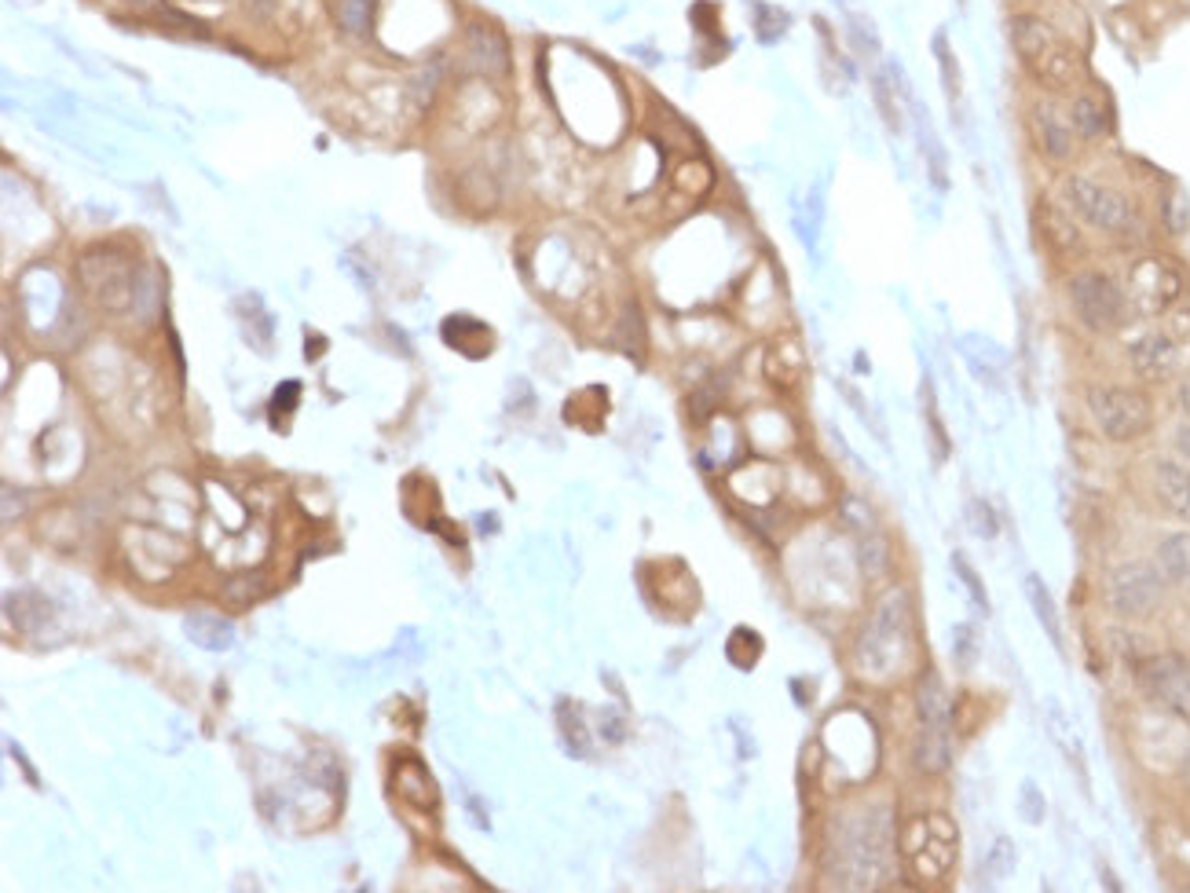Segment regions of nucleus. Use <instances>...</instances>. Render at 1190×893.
Listing matches in <instances>:
<instances>
[{
    "label": "nucleus",
    "mask_w": 1190,
    "mask_h": 893,
    "mask_svg": "<svg viewBox=\"0 0 1190 893\" xmlns=\"http://www.w3.org/2000/svg\"><path fill=\"white\" fill-rule=\"evenodd\" d=\"M909 648V594L894 586L872 608L865 630L857 637V667L865 678L879 681L898 670Z\"/></svg>",
    "instance_id": "obj_1"
},
{
    "label": "nucleus",
    "mask_w": 1190,
    "mask_h": 893,
    "mask_svg": "<svg viewBox=\"0 0 1190 893\" xmlns=\"http://www.w3.org/2000/svg\"><path fill=\"white\" fill-rule=\"evenodd\" d=\"M1066 301H1069L1074 319L1080 323V330L1091 337L1118 334L1132 319V304H1129V293H1124V282L1113 279L1110 271H1102V268H1077L1074 275L1066 279Z\"/></svg>",
    "instance_id": "obj_2"
},
{
    "label": "nucleus",
    "mask_w": 1190,
    "mask_h": 893,
    "mask_svg": "<svg viewBox=\"0 0 1190 893\" xmlns=\"http://www.w3.org/2000/svg\"><path fill=\"white\" fill-rule=\"evenodd\" d=\"M1063 202L1080 224L1107 238H1129L1140 227V210L1132 205L1129 194L1107 180L1091 177V172H1069L1063 183Z\"/></svg>",
    "instance_id": "obj_3"
},
{
    "label": "nucleus",
    "mask_w": 1190,
    "mask_h": 893,
    "mask_svg": "<svg viewBox=\"0 0 1190 893\" xmlns=\"http://www.w3.org/2000/svg\"><path fill=\"white\" fill-rule=\"evenodd\" d=\"M1124 293H1129L1132 315L1161 319V315H1168L1187 297L1183 268H1179L1172 257H1161V253L1135 257L1129 264V275H1124Z\"/></svg>",
    "instance_id": "obj_4"
},
{
    "label": "nucleus",
    "mask_w": 1190,
    "mask_h": 893,
    "mask_svg": "<svg viewBox=\"0 0 1190 893\" xmlns=\"http://www.w3.org/2000/svg\"><path fill=\"white\" fill-rule=\"evenodd\" d=\"M1088 414L1110 443H1132L1154 425L1150 396L1132 385H1110V381L1088 388Z\"/></svg>",
    "instance_id": "obj_5"
},
{
    "label": "nucleus",
    "mask_w": 1190,
    "mask_h": 893,
    "mask_svg": "<svg viewBox=\"0 0 1190 893\" xmlns=\"http://www.w3.org/2000/svg\"><path fill=\"white\" fill-rule=\"evenodd\" d=\"M901 857L920 882H942L956 864V824L945 813L912 816L901 832Z\"/></svg>",
    "instance_id": "obj_6"
},
{
    "label": "nucleus",
    "mask_w": 1190,
    "mask_h": 893,
    "mask_svg": "<svg viewBox=\"0 0 1190 893\" xmlns=\"http://www.w3.org/2000/svg\"><path fill=\"white\" fill-rule=\"evenodd\" d=\"M916 711H920V736H916V769L927 777L948 769V700L945 685L934 670H923L916 685Z\"/></svg>",
    "instance_id": "obj_7"
},
{
    "label": "nucleus",
    "mask_w": 1190,
    "mask_h": 893,
    "mask_svg": "<svg viewBox=\"0 0 1190 893\" xmlns=\"http://www.w3.org/2000/svg\"><path fill=\"white\" fill-rule=\"evenodd\" d=\"M1165 575L1157 564L1129 561L1107 575V608L1118 619H1150L1165 601Z\"/></svg>",
    "instance_id": "obj_8"
},
{
    "label": "nucleus",
    "mask_w": 1190,
    "mask_h": 893,
    "mask_svg": "<svg viewBox=\"0 0 1190 893\" xmlns=\"http://www.w3.org/2000/svg\"><path fill=\"white\" fill-rule=\"evenodd\" d=\"M1135 678L1157 707L1190 717V659H1183L1179 652H1157V656L1140 663Z\"/></svg>",
    "instance_id": "obj_9"
},
{
    "label": "nucleus",
    "mask_w": 1190,
    "mask_h": 893,
    "mask_svg": "<svg viewBox=\"0 0 1190 893\" xmlns=\"http://www.w3.org/2000/svg\"><path fill=\"white\" fill-rule=\"evenodd\" d=\"M1030 136L1033 147L1041 150V158L1052 161V166H1069L1077 158L1080 139L1074 133V125H1069L1066 106L1055 95H1044V100H1036L1030 106Z\"/></svg>",
    "instance_id": "obj_10"
},
{
    "label": "nucleus",
    "mask_w": 1190,
    "mask_h": 893,
    "mask_svg": "<svg viewBox=\"0 0 1190 893\" xmlns=\"http://www.w3.org/2000/svg\"><path fill=\"white\" fill-rule=\"evenodd\" d=\"M1129 366L1135 377L1146 381V385H1161V381L1172 377L1179 366V341L1165 330V326L1143 330L1129 344Z\"/></svg>",
    "instance_id": "obj_11"
},
{
    "label": "nucleus",
    "mask_w": 1190,
    "mask_h": 893,
    "mask_svg": "<svg viewBox=\"0 0 1190 893\" xmlns=\"http://www.w3.org/2000/svg\"><path fill=\"white\" fill-rule=\"evenodd\" d=\"M1025 74H1030L1047 95L1077 92L1080 81H1085V59H1080V52L1069 45L1066 37H1058L1030 63V67H1025Z\"/></svg>",
    "instance_id": "obj_12"
},
{
    "label": "nucleus",
    "mask_w": 1190,
    "mask_h": 893,
    "mask_svg": "<svg viewBox=\"0 0 1190 893\" xmlns=\"http://www.w3.org/2000/svg\"><path fill=\"white\" fill-rule=\"evenodd\" d=\"M1033 224H1036V235H1041V242L1047 246V253L1052 257H1077L1080 249H1085V238H1080V221L1074 213L1066 210V205H1055V202H1041L1033 213Z\"/></svg>",
    "instance_id": "obj_13"
},
{
    "label": "nucleus",
    "mask_w": 1190,
    "mask_h": 893,
    "mask_svg": "<svg viewBox=\"0 0 1190 893\" xmlns=\"http://www.w3.org/2000/svg\"><path fill=\"white\" fill-rule=\"evenodd\" d=\"M1008 37H1011V48H1014V56H1019V63L1030 67V63L1063 34H1058L1052 19H1044L1041 12H1014L1008 19Z\"/></svg>",
    "instance_id": "obj_14"
},
{
    "label": "nucleus",
    "mask_w": 1190,
    "mask_h": 893,
    "mask_svg": "<svg viewBox=\"0 0 1190 893\" xmlns=\"http://www.w3.org/2000/svg\"><path fill=\"white\" fill-rule=\"evenodd\" d=\"M1066 114H1069V125H1074V133L1080 144H1096V139H1102L1113 128V117H1110V106L1107 100H1102L1099 92L1091 89H1077L1069 92V103H1066Z\"/></svg>",
    "instance_id": "obj_15"
},
{
    "label": "nucleus",
    "mask_w": 1190,
    "mask_h": 893,
    "mask_svg": "<svg viewBox=\"0 0 1190 893\" xmlns=\"http://www.w3.org/2000/svg\"><path fill=\"white\" fill-rule=\"evenodd\" d=\"M92 257V253H89ZM103 257V279H85V286H89L96 297H100L106 308H125L128 301H133V260L122 257V253H106V249H100ZM96 260V257H92Z\"/></svg>",
    "instance_id": "obj_16"
},
{
    "label": "nucleus",
    "mask_w": 1190,
    "mask_h": 893,
    "mask_svg": "<svg viewBox=\"0 0 1190 893\" xmlns=\"http://www.w3.org/2000/svg\"><path fill=\"white\" fill-rule=\"evenodd\" d=\"M959 355H964L967 370L975 374V381H981L986 388H1000L1003 374H1008V355L997 341L981 334H964L959 337Z\"/></svg>",
    "instance_id": "obj_17"
},
{
    "label": "nucleus",
    "mask_w": 1190,
    "mask_h": 893,
    "mask_svg": "<svg viewBox=\"0 0 1190 893\" xmlns=\"http://www.w3.org/2000/svg\"><path fill=\"white\" fill-rule=\"evenodd\" d=\"M1154 495L1161 498V506L1172 517L1190 524V465L1179 462H1154Z\"/></svg>",
    "instance_id": "obj_18"
},
{
    "label": "nucleus",
    "mask_w": 1190,
    "mask_h": 893,
    "mask_svg": "<svg viewBox=\"0 0 1190 893\" xmlns=\"http://www.w3.org/2000/svg\"><path fill=\"white\" fill-rule=\"evenodd\" d=\"M1157 572L1165 575L1168 586L1190 590V531H1176L1157 542Z\"/></svg>",
    "instance_id": "obj_19"
},
{
    "label": "nucleus",
    "mask_w": 1190,
    "mask_h": 893,
    "mask_svg": "<svg viewBox=\"0 0 1190 893\" xmlns=\"http://www.w3.org/2000/svg\"><path fill=\"white\" fill-rule=\"evenodd\" d=\"M912 122H916V136H920V150H923V161H927V177H931V188L938 191H948V155L942 147V139H938V133L931 128V122H927V111L920 100H912Z\"/></svg>",
    "instance_id": "obj_20"
},
{
    "label": "nucleus",
    "mask_w": 1190,
    "mask_h": 893,
    "mask_svg": "<svg viewBox=\"0 0 1190 893\" xmlns=\"http://www.w3.org/2000/svg\"><path fill=\"white\" fill-rule=\"evenodd\" d=\"M469 56L484 74H506L509 70V48L506 37L495 26H473L469 30Z\"/></svg>",
    "instance_id": "obj_21"
},
{
    "label": "nucleus",
    "mask_w": 1190,
    "mask_h": 893,
    "mask_svg": "<svg viewBox=\"0 0 1190 893\" xmlns=\"http://www.w3.org/2000/svg\"><path fill=\"white\" fill-rule=\"evenodd\" d=\"M1022 586H1025V597H1030V608H1033L1036 623H1041V630L1047 634V641L1055 645V652H1063V623H1058V608H1055L1052 590H1047L1041 575H1033V572L1025 575Z\"/></svg>",
    "instance_id": "obj_22"
},
{
    "label": "nucleus",
    "mask_w": 1190,
    "mask_h": 893,
    "mask_svg": "<svg viewBox=\"0 0 1190 893\" xmlns=\"http://www.w3.org/2000/svg\"><path fill=\"white\" fill-rule=\"evenodd\" d=\"M931 52H934V59H938V74H942V89H945L948 111H953V122L959 125V89H964V78H959V63H956L953 41H948L945 30H934Z\"/></svg>",
    "instance_id": "obj_23"
},
{
    "label": "nucleus",
    "mask_w": 1190,
    "mask_h": 893,
    "mask_svg": "<svg viewBox=\"0 0 1190 893\" xmlns=\"http://www.w3.org/2000/svg\"><path fill=\"white\" fill-rule=\"evenodd\" d=\"M444 341L451 348H462L465 355L480 359V355H487V348H491V330L484 323L469 319V315H451V319L444 323Z\"/></svg>",
    "instance_id": "obj_24"
},
{
    "label": "nucleus",
    "mask_w": 1190,
    "mask_h": 893,
    "mask_svg": "<svg viewBox=\"0 0 1190 893\" xmlns=\"http://www.w3.org/2000/svg\"><path fill=\"white\" fill-rule=\"evenodd\" d=\"M872 103L879 106V117H883V125H887V133L901 136V128H905V122H901V117H905V95L894 89L887 70L872 74Z\"/></svg>",
    "instance_id": "obj_25"
},
{
    "label": "nucleus",
    "mask_w": 1190,
    "mask_h": 893,
    "mask_svg": "<svg viewBox=\"0 0 1190 893\" xmlns=\"http://www.w3.org/2000/svg\"><path fill=\"white\" fill-rule=\"evenodd\" d=\"M920 410H923V429H927L931 459H934V465H945L948 462V432L942 425V414H938V396H934L931 381H923V385H920Z\"/></svg>",
    "instance_id": "obj_26"
},
{
    "label": "nucleus",
    "mask_w": 1190,
    "mask_h": 893,
    "mask_svg": "<svg viewBox=\"0 0 1190 893\" xmlns=\"http://www.w3.org/2000/svg\"><path fill=\"white\" fill-rule=\"evenodd\" d=\"M748 8H751V26H755L759 45H777V41L788 34L792 15L784 12V8L770 4V0H751Z\"/></svg>",
    "instance_id": "obj_27"
},
{
    "label": "nucleus",
    "mask_w": 1190,
    "mask_h": 893,
    "mask_svg": "<svg viewBox=\"0 0 1190 893\" xmlns=\"http://www.w3.org/2000/svg\"><path fill=\"white\" fill-rule=\"evenodd\" d=\"M1011 871H1014V843L1008 835H1000L997 843L986 849V857H981L978 879H981V886H1000V882L1011 879Z\"/></svg>",
    "instance_id": "obj_28"
},
{
    "label": "nucleus",
    "mask_w": 1190,
    "mask_h": 893,
    "mask_svg": "<svg viewBox=\"0 0 1190 893\" xmlns=\"http://www.w3.org/2000/svg\"><path fill=\"white\" fill-rule=\"evenodd\" d=\"M188 634L199 641L202 648H232L235 626L224 623V619L210 615V612H194V615L188 619Z\"/></svg>",
    "instance_id": "obj_29"
},
{
    "label": "nucleus",
    "mask_w": 1190,
    "mask_h": 893,
    "mask_svg": "<svg viewBox=\"0 0 1190 893\" xmlns=\"http://www.w3.org/2000/svg\"><path fill=\"white\" fill-rule=\"evenodd\" d=\"M854 539H857V550H861V568H865L868 579H876V575L887 572V557H890V550H887V539H883L879 524H876V528H868V531H857Z\"/></svg>",
    "instance_id": "obj_30"
},
{
    "label": "nucleus",
    "mask_w": 1190,
    "mask_h": 893,
    "mask_svg": "<svg viewBox=\"0 0 1190 893\" xmlns=\"http://www.w3.org/2000/svg\"><path fill=\"white\" fill-rule=\"evenodd\" d=\"M1161 221L1168 227V235H1187L1190 231V194L1172 183L1161 199Z\"/></svg>",
    "instance_id": "obj_31"
},
{
    "label": "nucleus",
    "mask_w": 1190,
    "mask_h": 893,
    "mask_svg": "<svg viewBox=\"0 0 1190 893\" xmlns=\"http://www.w3.org/2000/svg\"><path fill=\"white\" fill-rule=\"evenodd\" d=\"M839 392H843V399H850V407H854L857 418L868 425V432L876 436V440H879L883 446H887V443H890V432H887V421H883L879 407H872V403H868L865 396H861V392H857L854 385H850V381H839Z\"/></svg>",
    "instance_id": "obj_32"
},
{
    "label": "nucleus",
    "mask_w": 1190,
    "mask_h": 893,
    "mask_svg": "<svg viewBox=\"0 0 1190 893\" xmlns=\"http://www.w3.org/2000/svg\"><path fill=\"white\" fill-rule=\"evenodd\" d=\"M846 41L850 48L857 52L861 59H876L879 56V34H876V23L865 15H846Z\"/></svg>",
    "instance_id": "obj_33"
},
{
    "label": "nucleus",
    "mask_w": 1190,
    "mask_h": 893,
    "mask_svg": "<svg viewBox=\"0 0 1190 893\" xmlns=\"http://www.w3.org/2000/svg\"><path fill=\"white\" fill-rule=\"evenodd\" d=\"M1047 728H1052L1055 744L1063 747L1066 755H1069V761H1074V766L1080 769V761H1085V755H1080V744H1077V736H1074V725H1069V717H1066L1063 707H1058V700L1047 703Z\"/></svg>",
    "instance_id": "obj_34"
},
{
    "label": "nucleus",
    "mask_w": 1190,
    "mask_h": 893,
    "mask_svg": "<svg viewBox=\"0 0 1190 893\" xmlns=\"http://www.w3.org/2000/svg\"><path fill=\"white\" fill-rule=\"evenodd\" d=\"M557 717H561V728H564V747L572 750V755H590V739H586V725H583V714L575 711L572 700H561V707H557Z\"/></svg>",
    "instance_id": "obj_35"
},
{
    "label": "nucleus",
    "mask_w": 1190,
    "mask_h": 893,
    "mask_svg": "<svg viewBox=\"0 0 1190 893\" xmlns=\"http://www.w3.org/2000/svg\"><path fill=\"white\" fill-rule=\"evenodd\" d=\"M953 572H956V579L967 586V597L975 601L978 612L989 615V594H986V586H981V575L975 572V564H970L964 553H953Z\"/></svg>",
    "instance_id": "obj_36"
},
{
    "label": "nucleus",
    "mask_w": 1190,
    "mask_h": 893,
    "mask_svg": "<svg viewBox=\"0 0 1190 893\" xmlns=\"http://www.w3.org/2000/svg\"><path fill=\"white\" fill-rule=\"evenodd\" d=\"M978 659V630L970 623H959L953 630V663L959 670H970Z\"/></svg>",
    "instance_id": "obj_37"
},
{
    "label": "nucleus",
    "mask_w": 1190,
    "mask_h": 893,
    "mask_svg": "<svg viewBox=\"0 0 1190 893\" xmlns=\"http://www.w3.org/2000/svg\"><path fill=\"white\" fill-rule=\"evenodd\" d=\"M1044 813H1047V802H1044L1041 788H1036L1033 780H1022V788H1019V816H1022L1025 824L1036 827V824H1044Z\"/></svg>",
    "instance_id": "obj_38"
},
{
    "label": "nucleus",
    "mask_w": 1190,
    "mask_h": 893,
    "mask_svg": "<svg viewBox=\"0 0 1190 893\" xmlns=\"http://www.w3.org/2000/svg\"><path fill=\"white\" fill-rule=\"evenodd\" d=\"M967 520L970 528H975L978 539H997V513H992V506L986 502V498H970L967 502Z\"/></svg>",
    "instance_id": "obj_39"
},
{
    "label": "nucleus",
    "mask_w": 1190,
    "mask_h": 893,
    "mask_svg": "<svg viewBox=\"0 0 1190 893\" xmlns=\"http://www.w3.org/2000/svg\"><path fill=\"white\" fill-rule=\"evenodd\" d=\"M301 399V385L298 381H282V385L276 388V396H271V425H282V418H290L293 407H298Z\"/></svg>",
    "instance_id": "obj_40"
},
{
    "label": "nucleus",
    "mask_w": 1190,
    "mask_h": 893,
    "mask_svg": "<svg viewBox=\"0 0 1190 893\" xmlns=\"http://www.w3.org/2000/svg\"><path fill=\"white\" fill-rule=\"evenodd\" d=\"M337 15H341L345 30H352V34H363L367 23H370V0H341Z\"/></svg>",
    "instance_id": "obj_41"
},
{
    "label": "nucleus",
    "mask_w": 1190,
    "mask_h": 893,
    "mask_svg": "<svg viewBox=\"0 0 1190 893\" xmlns=\"http://www.w3.org/2000/svg\"><path fill=\"white\" fill-rule=\"evenodd\" d=\"M1176 451H1179V459L1190 465V425H1179L1176 429Z\"/></svg>",
    "instance_id": "obj_42"
},
{
    "label": "nucleus",
    "mask_w": 1190,
    "mask_h": 893,
    "mask_svg": "<svg viewBox=\"0 0 1190 893\" xmlns=\"http://www.w3.org/2000/svg\"><path fill=\"white\" fill-rule=\"evenodd\" d=\"M1179 407H1183V414L1190 418V370H1187V377L1179 381Z\"/></svg>",
    "instance_id": "obj_43"
},
{
    "label": "nucleus",
    "mask_w": 1190,
    "mask_h": 893,
    "mask_svg": "<svg viewBox=\"0 0 1190 893\" xmlns=\"http://www.w3.org/2000/svg\"><path fill=\"white\" fill-rule=\"evenodd\" d=\"M956 4H959V8H964V4H967V0H956Z\"/></svg>",
    "instance_id": "obj_44"
},
{
    "label": "nucleus",
    "mask_w": 1190,
    "mask_h": 893,
    "mask_svg": "<svg viewBox=\"0 0 1190 893\" xmlns=\"http://www.w3.org/2000/svg\"><path fill=\"white\" fill-rule=\"evenodd\" d=\"M835 4H846V0H835Z\"/></svg>",
    "instance_id": "obj_45"
}]
</instances>
